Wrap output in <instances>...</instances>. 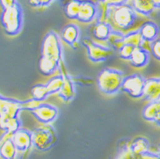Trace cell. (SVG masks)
<instances>
[{
  "instance_id": "1",
  "label": "cell",
  "mask_w": 160,
  "mask_h": 159,
  "mask_svg": "<svg viewBox=\"0 0 160 159\" xmlns=\"http://www.w3.org/2000/svg\"><path fill=\"white\" fill-rule=\"evenodd\" d=\"M137 13L129 4L110 5L100 14L99 22H107L114 30L122 32H128L137 23Z\"/></svg>"
},
{
  "instance_id": "2",
  "label": "cell",
  "mask_w": 160,
  "mask_h": 159,
  "mask_svg": "<svg viewBox=\"0 0 160 159\" xmlns=\"http://www.w3.org/2000/svg\"><path fill=\"white\" fill-rule=\"evenodd\" d=\"M124 76L123 72L113 68H105L97 77V86L106 95H114L121 90Z\"/></svg>"
},
{
  "instance_id": "3",
  "label": "cell",
  "mask_w": 160,
  "mask_h": 159,
  "mask_svg": "<svg viewBox=\"0 0 160 159\" xmlns=\"http://www.w3.org/2000/svg\"><path fill=\"white\" fill-rule=\"evenodd\" d=\"M1 24L7 35L16 36L20 33L23 24V12L22 6L18 3L2 10Z\"/></svg>"
},
{
  "instance_id": "4",
  "label": "cell",
  "mask_w": 160,
  "mask_h": 159,
  "mask_svg": "<svg viewBox=\"0 0 160 159\" xmlns=\"http://www.w3.org/2000/svg\"><path fill=\"white\" fill-rule=\"evenodd\" d=\"M62 49L60 37L55 32H49L45 35L41 45V57L56 61L61 65Z\"/></svg>"
},
{
  "instance_id": "5",
  "label": "cell",
  "mask_w": 160,
  "mask_h": 159,
  "mask_svg": "<svg viewBox=\"0 0 160 159\" xmlns=\"http://www.w3.org/2000/svg\"><path fill=\"white\" fill-rule=\"evenodd\" d=\"M81 43L86 49L87 55L89 60L96 63L106 61L108 58L111 57L113 52V49L111 47L96 43L89 37H83Z\"/></svg>"
},
{
  "instance_id": "6",
  "label": "cell",
  "mask_w": 160,
  "mask_h": 159,
  "mask_svg": "<svg viewBox=\"0 0 160 159\" xmlns=\"http://www.w3.org/2000/svg\"><path fill=\"white\" fill-rule=\"evenodd\" d=\"M146 78L139 73L124 77L121 90L133 99H140L144 96Z\"/></svg>"
},
{
  "instance_id": "7",
  "label": "cell",
  "mask_w": 160,
  "mask_h": 159,
  "mask_svg": "<svg viewBox=\"0 0 160 159\" xmlns=\"http://www.w3.org/2000/svg\"><path fill=\"white\" fill-rule=\"evenodd\" d=\"M56 133L50 126L39 127L32 132V146L39 151H46L56 142Z\"/></svg>"
},
{
  "instance_id": "8",
  "label": "cell",
  "mask_w": 160,
  "mask_h": 159,
  "mask_svg": "<svg viewBox=\"0 0 160 159\" xmlns=\"http://www.w3.org/2000/svg\"><path fill=\"white\" fill-rule=\"evenodd\" d=\"M23 110L22 101L1 97V125L11 120L19 119L18 113Z\"/></svg>"
},
{
  "instance_id": "9",
  "label": "cell",
  "mask_w": 160,
  "mask_h": 159,
  "mask_svg": "<svg viewBox=\"0 0 160 159\" xmlns=\"http://www.w3.org/2000/svg\"><path fill=\"white\" fill-rule=\"evenodd\" d=\"M30 112L38 122L45 125L54 122L58 116V109L55 106L45 103H40Z\"/></svg>"
},
{
  "instance_id": "10",
  "label": "cell",
  "mask_w": 160,
  "mask_h": 159,
  "mask_svg": "<svg viewBox=\"0 0 160 159\" xmlns=\"http://www.w3.org/2000/svg\"><path fill=\"white\" fill-rule=\"evenodd\" d=\"M17 152H26L32 146V132L28 129H19L11 136Z\"/></svg>"
},
{
  "instance_id": "11",
  "label": "cell",
  "mask_w": 160,
  "mask_h": 159,
  "mask_svg": "<svg viewBox=\"0 0 160 159\" xmlns=\"http://www.w3.org/2000/svg\"><path fill=\"white\" fill-rule=\"evenodd\" d=\"M111 42L113 45H116L115 48H117V49H118L120 46L123 45V44H129V45L134 46L135 48L142 47V45L145 43L142 37L140 29L129 31L127 33L123 34L122 37L112 40Z\"/></svg>"
},
{
  "instance_id": "12",
  "label": "cell",
  "mask_w": 160,
  "mask_h": 159,
  "mask_svg": "<svg viewBox=\"0 0 160 159\" xmlns=\"http://www.w3.org/2000/svg\"><path fill=\"white\" fill-rule=\"evenodd\" d=\"M99 12L98 6L90 0H82L78 21L82 23L93 22Z\"/></svg>"
},
{
  "instance_id": "13",
  "label": "cell",
  "mask_w": 160,
  "mask_h": 159,
  "mask_svg": "<svg viewBox=\"0 0 160 159\" xmlns=\"http://www.w3.org/2000/svg\"><path fill=\"white\" fill-rule=\"evenodd\" d=\"M143 98L149 102L160 101V77H152L146 80Z\"/></svg>"
},
{
  "instance_id": "14",
  "label": "cell",
  "mask_w": 160,
  "mask_h": 159,
  "mask_svg": "<svg viewBox=\"0 0 160 159\" xmlns=\"http://www.w3.org/2000/svg\"><path fill=\"white\" fill-rule=\"evenodd\" d=\"M116 31L107 22H97L93 28V35L96 39L106 42L110 41Z\"/></svg>"
},
{
  "instance_id": "15",
  "label": "cell",
  "mask_w": 160,
  "mask_h": 159,
  "mask_svg": "<svg viewBox=\"0 0 160 159\" xmlns=\"http://www.w3.org/2000/svg\"><path fill=\"white\" fill-rule=\"evenodd\" d=\"M80 30L79 27L75 24H68L62 28L61 32V38L63 42L73 47L76 45L79 40Z\"/></svg>"
},
{
  "instance_id": "16",
  "label": "cell",
  "mask_w": 160,
  "mask_h": 159,
  "mask_svg": "<svg viewBox=\"0 0 160 159\" xmlns=\"http://www.w3.org/2000/svg\"><path fill=\"white\" fill-rule=\"evenodd\" d=\"M150 53L143 47H136L129 60L130 64L136 68H143L149 63Z\"/></svg>"
},
{
  "instance_id": "17",
  "label": "cell",
  "mask_w": 160,
  "mask_h": 159,
  "mask_svg": "<svg viewBox=\"0 0 160 159\" xmlns=\"http://www.w3.org/2000/svg\"><path fill=\"white\" fill-rule=\"evenodd\" d=\"M142 37L145 43H152L153 41L158 39L159 34V28L157 24L152 22H147L142 25L139 28Z\"/></svg>"
},
{
  "instance_id": "18",
  "label": "cell",
  "mask_w": 160,
  "mask_h": 159,
  "mask_svg": "<svg viewBox=\"0 0 160 159\" xmlns=\"http://www.w3.org/2000/svg\"><path fill=\"white\" fill-rule=\"evenodd\" d=\"M132 6L136 13L144 16H149L156 9L152 0H133Z\"/></svg>"
},
{
  "instance_id": "19",
  "label": "cell",
  "mask_w": 160,
  "mask_h": 159,
  "mask_svg": "<svg viewBox=\"0 0 160 159\" xmlns=\"http://www.w3.org/2000/svg\"><path fill=\"white\" fill-rule=\"evenodd\" d=\"M16 147L11 138H8L1 145V157L3 159H15L16 155Z\"/></svg>"
},
{
  "instance_id": "20",
  "label": "cell",
  "mask_w": 160,
  "mask_h": 159,
  "mask_svg": "<svg viewBox=\"0 0 160 159\" xmlns=\"http://www.w3.org/2000/svg\"><path fill=\"white\" fill-rule=\"evenodd\" d=\"M61 65L56 63V61H51L49 59L40 58L39 62H38V67L41 73L44 76H50L56 72V70L58 69Z\"/></svg>"
},
{
  "instance_id": "21",
  "label": "cell",
  "mask_w": 160,
  "mask_h": 159,
  "mask_svg": "<svg viewBox=\"0 0 160 159\" xmlns=\"http://www.w3.org/2000/svg\"><path fill=\"white\" fill-rule=\"evenodd\" d=\"M62 76L64 77V84L62 90L59 93V96L64 101H71L74 96L73 83L67 74L62 73Z\"/></svg>"
},
{
  "instance_id": "22",
  "label": "cell",
  "mask_w": 160,
  "mask_h": 159,
  "mask_svg": "<svg viewBox=\"0 0 160 159\" xmlns=\"http://www.w3.org/2000/svg\"><path fill=\"white\" fill-rule=\"evenodd\" d=\"M63 84H64V77L62 76V74L52 77L47 82V83H45L49 95H54V94H59L60 91L62 90Z\"/></svg>"
},
{
  "instance_id": "23",
  "label": "cell",
  "mask_w": 160,
  "mask_h": 159,
  "mask_svg": "<svg viewBox=\"0 0 160 159\" xmlns=\"http://www.w3.org/2000/svg\"><path fill=\"white\" fill-rule=\"evenodd\" d=\"M160 107V101H151L142 110V117L147 121L153 122Z\"/></svg>"
},
{
  "instance_id": "24",
  "label": "cell",
  "mask_w": 160,
  "mask_h": 159,
  "mask_svg": "<svg viewBox=\"0 0 160 159\" xmlns=\"http://www.w3.org/2000/svg\"><path fill=\"white\" fill-rule=\"evenodd\" d=\"M82 0H70L65 6V14L72 20H77Z\"/></svg>"
},
{
  "instance_id": "25",
  "label": "cell",
  "mask_w": 160,
  "mask_h": 159,
  "mask_svg": "<svg viewBox=\"0 0 160 159\" xmlns=\"http://www.w3.org/2000/svg\"><path fill=\"white\" fill-rule=\"evenodd\" d=\"M49 95V92L45 84H37L32 89V99L38 102L43 101Z\"/></svg>"
},
{
  "instance_id": "26",
  "label": "cell",
  "mask_w": 160,
  "mask_h": 159,
  "mask_svg": "<svg viewBox=\"0 0 160 159\" xmlns=\"http://www.w3.org/2000/svg\"><path fill=\"white\" fill-rule=\"evenodd\" d=\"M131 149L134 153H136L138 155H142L148 152L149 143L148 140H146L144 138H138L137 140L134 141Z\"/></svg>"
},
{
  "instance_id": "27",
  "label": "cell",
  "mask_w": 160,
  "mask_h": 159,
  "mask_svg": "<svg viewBox=\"0 0 160 159\" xmlns=\"http://www.w3.org/2000/svg\"><path fill=\"white\" fill-rule=\"evenodd\" d=\"M134 50H135L134 46L129 45V44H123L118 49V54L121 59L129 61L132 56Z\"/></svg>"
},
{
  "instance_id": "28",
  "label": "cell",
  "mask_w": 160,
  "mask_h": 159,
  "mask_svg": "<svg viewBox=\"0 0 160 159\" xmlns=\"http://www.w3.org/2000/svg\"><path fill=\"white\" fill-rule=\"evenodd\" d=\"M150 50L154 58L160 61V38H158L150 43Z\"/></svg>"
},
{
  "instance_id": "29",
  "label": "cell",
  "mask_w": 160,
  "mask_h": 159,
  "mask_svg": "<svg viewBox=\"0 0 160 159\" xmlns=\"http://www.w3.org/2000/svg\"><path fill=\"white\" fill-rule=\"evenodd\" d=\"M128 2V0H101L99 2V4L102 5V10H101L100 12L102 13L105 9V8H107L108 6L110 5H121V4H125ZM100 13V14H101Z\"/></svg>"
},
{
  "instance_id": "30",
  "label": "cell",
  "mask_w": 160,
  "mask_h": 159,
  "mask_svg": "<svg viewBox=\"0 0 160 159\" xmlns=\"http://www.w3.org/2000/svg\"><path fill=\"white\" fill-rule=\"evenodd\" d=\"M52 2L53 0H28V3L32 7H47Z\"/></svg>"
},
{
  "instance_id": "31",
  "label": "cell",
  "mask_w": 160,
  "mask_h": 159,
  "mask_svg": "<svg viewBox=\"0 0 160 159\" xmlns=\"http://www.w3.org/2000/svg\"><path fill=\"white\" fill-rule=\"evenodd\" d=\"M16 3V0H1V6L3 9H6L15 5Z\"/></svg>"
},
{
  "instance_id": "32",
  "label": "cell",
  "mask_w": 160,
  "mask_h": 159,
  "mask_svg": "<svg viewBox=\"0 0 160 159\" xmlns=\"http://www.w3.org/2000/svg\"><path fill=\"white\" fill-rule=\"evenodd\" d=\"M141 157H142V159H160L158 154H155L153 152H150L149 151H148V152L141 155Z\"/></svg>"
},
{
  "instance_id": "33",
  "label": "cell",
  "mask_w": 160,
  "mask_h": 159,
  "mask_svg": "<svg viewBox=\"0 0 160 159\" xmlns=\"http://www.w3.org/2000/svg\"><path fill=\"white\" fill-rule=\"evenodd\" d=\"M153 122H155L158 126H159L160 127V107L158 111L157 115H156V117H155V119H154Z\"/></svg>"
},
{
  "instance_id": "34",
  "label": "cell",
  "mask_w": 160,
  "mask_h": 159,
  "mask_svg": "<svg viewBox=\"0 0 160 159\" xmlns=\"http://www.w3.org/2000/svg\"><path fill=\"white\" fill-rule=\"evenodd\" d=\"M155 9H160V0H152Z\"/></svg>"
},
{
  "instance_id": "35",
  "label": "cell",
  "mask_w": 160,
  "mask_h": 159,
  "mask_svg": "<svg viewBox=\"0 0 160 159\" xmlns=\"http://www.w3.org/2000/svg\"><path fill=\"white\" fill-rule=\"evenodd\" d=\"M158 157H159V158H160V147H159V149H158Z\"/></svg>"
}]
</instances>
